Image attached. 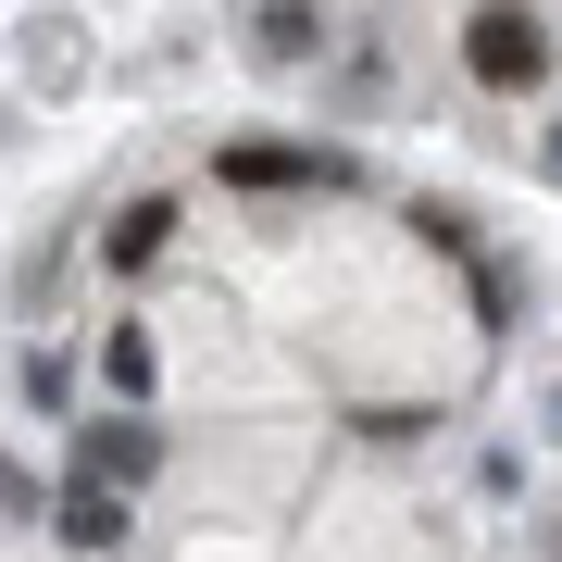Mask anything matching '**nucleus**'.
I'll list each match as a JSON object with an SVG mask.
<instances>
[{
  "label": "nucleus",
  "instance_id": "nucleus-1",
  "mask_svg": "<svg viewBox=\"0 0 562 562\" xmlns=\"http://www.w3.org/2000/svg\"><path fill=\"white\" fill-rule=\"evenodd\" d=\"M462 76L487 101H525L550 76V13H462Z\"/></svg>",
  "mask_w": 562,
  "mask_h": 562
},
{
  "label": "nucleus",
  "instance_id": "nucleus-2",
  "mask_svg": "<svg viewBox=\"0 0 562 562\" xmlns=\"http://www.w3.org/2000/svg\"><path fill=\"white\" fill-rule=\"evenodd\" d=\"M213 188H362L350 150H313V138H225L213 150Z\"/></svg>",
  "mask_w": 562,
  "mask_h": 562
},
{
  "label": "nucleus",
  "instance_id": "nucleus-3",
  "mask_svg": "<svg viewBox=\"0 0 562 562\" xmlns=\"http://www.w3.org/2000/svg\"><path fill=\"white\" fill-rule=\"evenodd\" d=\"M150 462H162V425H138V413L76 425V487H113V501H125V487H138Z\"/></svg>",
  "mask_w": 562,
  "mask_h": 562
},
{
  "label": "nucleus",
  "instance_id": "nucleus-4",
  "mask_svg": "<svg viewBox=\"0 0 562 562\" xmlns=\"http://www.w3.org/2000/svg\"><path fill=\"white\" fill-rule=\"evenodd\" d=\"M162 238H176V201H125V213L101 225V262H113V276H150Z\"/></svg>",
  "mask_w": 562,
  "mask_h": 562
},
{
  "label": "nucleus",
  "instance_id": "nucleus-5",
  "mask_svg": "<svg viewBox=\"0 0 562 562\" xmlns=\"http://www.w3.org/2000/svg\"><path fill=\"white\" fill-rule=\"evenodd\" d=\"M50 538L63 550H113L125 538V501H113V487H63V501H50Z\"/></svg>",
  "mask_w": 562,
  "mask_h": 562
},
{
  "label": "nucleus",
  "instance_id": "nucleus-6",
  "mask_svg": "<svg viewBox=\"0 0 562 562\" xmlns=\"http://www.w3.org/2000/svg\"><path fill=\"white\" fill-rule=\"evenodd\" d=\"M150 375H162V362H150V325H101V387H113L125 413L150 401Z\"/></svg>",
  "mask_w": 562,
  "mask_h": 562
},
{
  "label": "nucleus",
  "instance_id": "nucleus-7",
  "mask_svg": "<svg viewBox=\"0 0 562 562\" xmlns=\"http://www.w3.org/2000/svg\"><path fill=\"white\" fill-rule=\"evenodd\" d=\"M250 50H262V63H313V50H325V13L276 0V13H250Z\"/></svg>",
  "mask_w": 562,
  "mask_h": 562
},
{
  "label": "nucleus",
  "instance_id": "nucleus-8",
  "mask_svg": "<svg viewBox=\"0 0 562 562\" xmlns=\"http://www.w3.org/2000/svg\"><path fill=\"white\" fill-rule=\"evenodd\" d=\"M350 425H362V438H387V450H401V438H425L438 413H425V401H413V413H401V401H375V413H350Z\"/></svg>",
  "mask_w": 562,
  "mask_h": 562
},
{
  "label": "nucleus",
  "instance_id": "nucleus-9",
  "mask_svg": "<svg viewBox=\"0 0 562 562\" xmlns=\"http://www.w3.org/2000/svg\"><path fill=\"white\" fill-rule=\"evenodd\" d=\"M0 513H13V525H38V475H25L13 450H0Z\"/></svg>",
  "mask_w": 562,
  "mask_h": 562
},
{
  "label": "nucleus",
  "instance_id": "nucleus-10",
  "mask_svg": "<svg viewBox=\"0 0 562 562\" xmlns=\"http://www.w3.org/2000/svg\"><path fill=\"white\" fill-rule=\"evenodd\" d=\"M550 438H562V387H550Z\"/></svg>",
  "mask_w": 562,
  "mask_h": 562
},
{
  "label": "nucleus",
  "instance_id": "nucleus-11",
  "mask_svg": "<svg viewBox=\"0 0 562 562\" xmlns=\"http://www.w3.org/2000/svg\"><path fill=\"white\" fill-rule=\"evenodd\" d=\"M550 176H562V138H550Z\"/></svg>",
  "mask_w": 562,
  "mask_h": 562
},
{
  "label": "nucleus",
  "instance_id": "nucleus-12",
  "mask_svg": "<svg viewBox=\"0 0 562 562\" xmlns=\"http://www.w3.org/2000/svg\"><path fill=\"white\" fill-rule=\"evenodd\" d=\"M550 550H562V525H550Z\"/></svg>",
  "mask_w": 562,
  "mask_h": 562
}]
</instances>
